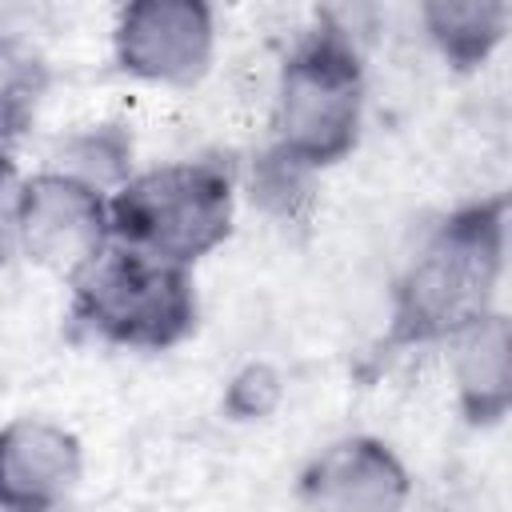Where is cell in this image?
<instances>
[{
  "instance_id": "cell-1",
  "label": "cell",
  "mask_w": 512,
  "mask_h": 512,
  "mask_svg": "<svg viewBox=\"0 0 512 512\" xmlns=\"http://www.w3.org/2000/svg\"><path fill=\"white\" fill-rule=\"evenodd\" d=\"M508 252V196L492 192L444 212L392 288L384 352L452 344L496 312Z\"/></svg>"
},
{
  "instance_id": "cell-2",
  "label": "cell",
  "mask_w": 512,
  "mask_h": 512,
  "mask_svg": "<svg viewBox=\"0 0 512 512\" xmlns=\"http://www.w3.org/2000/svg\"><path fill=\"white\" fill-rule=\"evenodd\" d=\"M364 124V60L348 28L320 12V20L284 56L272 148L308 172L340 164L360 144Z\"/></svg>"
},
{
  "instance_id": "cell-3",
  "label": "cell",
  "mask_w": 512,
  "mask_h": 512,
  "mask_svg": "<svg viewBox=\"0 0 512 512\" xmlns=\"http://www.w3.org/2000/svg\"><path fill=\"white\" fill-rule=\"evenodd\" d=\"M236 176L220 156L132 172L108 196L112 244L192 268L232 236Z\"/></svg>"
},
{
  "instance_id": "cell-4",
  "label": "cell",
  "mask_w": 512,
  "mask_h": 512,
  "mask_svg": "<svg viewBox=\"0 0 512 512\" xmlns=\"http://www.w3.org/2000/svg\"><path fill=\"white\" fill-rule=\"evenodd\" d=\"M72 320L100 344L168 352L196 332L200 300L192 268L108 244L72 284Z\"/></svg>"
},
{
  "instance_id": "cell-5",
  "label": "cell",
  "mask_w": 512,
  "mask_h": 512,
  "mask_svg": "<svg viewBox=\"0 0 512 512\" xmlns=\"http://www.w3.org/2000/svg\"><path fill=\"white\" fill-rule=\"evenodd\" d=\"M108 244L112 232L104 192L56 168H44L24 180L20 256L72 284L88 264H96V256H104Z\"/></svg>"
},
{
  "instance_id": "cell-6",
  "label": "cell",
  "mask_w": 512,
  "mask_h": 512,
  "mask_svg": "<svg viewBox=\"0 0 512 512\" xmlns=\"http://www.w3.org/2000/svg\"><path fill=\"white\" fill-rule=\"evenodd\" d=\"M120 72L148 84H196L216 52V20L204 0H132L112 28Z\"/></svg>"
},
{
  "instance_id": "cell-7",
  "label": "cell",
  "mask_w": 512,
  "mask_h": 512,
  "mask_svg": "<svg viewBox=\"0 0 512 512\" xmlns=\"http://www.w3.org/2000/svg\"><path fill=\"white\" fill-rule=\"evenodd\" d=\"M296 496L308 512H404L412 476L392 444L344 436L300 468Z\"/></svg>"
},
{
  "instance_id": "cell-8",
  "label": "cell",
  "mask_w": 512,
  "mask_h": 512,
  "mask_svg": "<svg viewBox=\"0 0 512 512\" xmlns=\"http://www.w3.org/2000/svg\"><path fill=\"white\" fill-rule=\"evenodd\" d=\"M84 472L72 428L44 416L0 424V512H60Z\"/></svg>"
},
{
  "instance_id": "cell-9",
  "label": "cell",
  "mask_w": 512,
  "mask_h": 512,
  "mask_svg": "<svg viewBox=\"0 0 512 512\" xmlns=\"http://www.w3.org/2000/svg\"><path fill=\"white\" fill-rule=\"evenodd\" d=\"M452 376H456V404L468 424L488 428L500 424L512 408V328L508 316L496 308L452 344Z\"/></svg>"
},
{
  "instance_id": "cell-10",
  "label": "cell",
  "mask_w": 512,
  "mask_h": 512,
  "mask_svg": "<svg viewBox=\"0 0 512 512\" xmlns=\"http://www.w3.org/2000/svg\"><path fill=\"white\" fill-rule=\"evenodd\" d=\"M508 20H512V8L504 0H428V4H420V24H424L432 48L456 72L480 68L508 36Z\"/></svg>"
},
{
  "instance_id": "cell-11",
  "label": "cell",
  "mask_w": 512,
  "mask_h": 512,
  "mask_svg": "<svg viewBox=\"0 0 512 512\" xmlns=\"http://www.w3.org/2000/svg\"><path fill=\"white\" fill-rule=\"evenodd\" d=\"M48 84L52 72L44 56H36L24 40L0 32V152H8L32 128Z\"/></svg>"
},
{
  "instance_id": "cell-12",
  "label": "cell",
  "mask_w": 512,
  "mask_h": 512,
  "mask_svg": "<svg viewBox=\"0 0 512 512\" xmlns=\"http://www.w3.org/2000/svg\"><path fill=\"white\" fill-rule=\"evenodd\" d=\"M52 168L112 196L132 176V136L124 124H88L60 144Z\"/></svg>"
},
{
  "instance_id": "cell-13",
  "label": "cell",
  "mask_w": 512,
  "mask_h": 512,
  "mask_svg": "<svg viewBox=\"0 0 512 512\" xmlns=\"http://www.w3.org/2000/svg\"><path fill=\"white\" fill-rule=\"evenodd\" d=\"M312 176L316 172L268 144L252 168V200L276 220H300L312 204Z\"/></svg>"
},
{
  "instance_id": "cell-14",
  "label": "cell",
  "mask_w": 512,
  "mask_h": 512,
  "mask_svg": "<svg viewBox=\"0 0 512 512\" xmlns=\"http://www.w3.org/2000/svg\"><path fill=\"white\" fill-rule=\"evenodd\" d=\"M280 396H284L280 372L272 364H264V360H252V364H244L228 380V388H224V412L232 420H264L268 412H276Z\"/></svg>"
},
{
  "instance_id": "cell-15",
  "label": "cell",
  "mask_w": 512,
  "mask_h": 512,
  "mask_svg": "<svg viewBox=\"0 0 512 512\" xmlns=\"http://www.w3.org/2000/svg\"><path fill=\"white\" fill-rule=\"evenodd\" d=\"M20 200L24 176L8 152H0V268L20 256Z\"/></svg>"
}]
</instances>
